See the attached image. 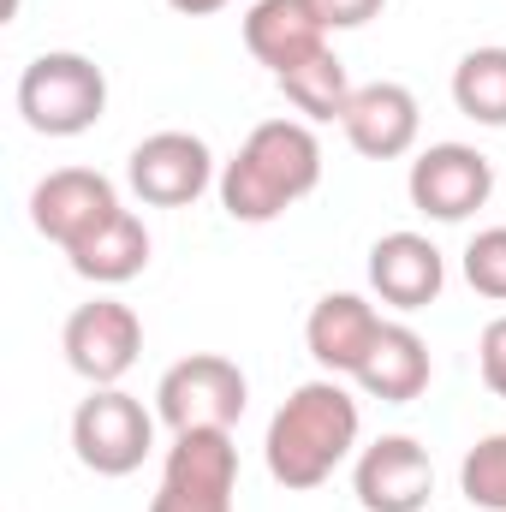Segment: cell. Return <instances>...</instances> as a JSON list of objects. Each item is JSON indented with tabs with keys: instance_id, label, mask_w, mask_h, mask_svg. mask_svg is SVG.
I'll use <instances>...</instances> for the list:
<instances>
[{
	"instance_id": "cell-1",
	"label": "cell",
	"mask_w": 506,
	"mask_h": 512,
	"mask_svg": "<svg viewBox=\"0 0 506 512\" xmlns=\"http://www.w3.org/2000/svg\"><path fill=\"white\" fill-rule=\"evenodd\" d=\"M352 447H358V399L340 387V376H322V382L292 387V399L268 417L262 459L280 489L304 495V489H322Z\"/></svg>"
},
{
	"instance_id": "cell-19",
	"label": "cell",
	"mask_w": 506,
	"mask_h": 512,
	"mask_svg": "<svg viewBox=\"0 0 506 512\" xmlns=\"http://www.w3.org/2000/svg\"><path fill=\"white\" fill-rule=\"evenodd\" d=\"M453 108L477 126H506V48H471L453 66Z\"/></svg>"
},
{
	"instance_id": "cell-8",
	"label": "cell",
	"mask_w": 506,
	"mask_h": 512,
	"mask_svg": "<svg viewBox=\"0 0 506 512\" xmlns=\"http://www.w3.org/2000/svg\"><path fill=\"white\" fill-rule=\"evenodd\" d=\"M411 209H423L429 221H471L489 197H495V161L471 143H429L411 161Z\"/></svg>"
},
{
	"instance_id": "cell-3",
	"label": "cell",
	"mask_w": 506,
	"mask_h": 512,
	"mask_svg": "<svg viewBox=\"0 0 506 512\" xmlns=\"http://www.w3.org/2000/svg\"><path fill=\"white\" fill-rule=\"evenodd\" d=\"M18 114L36 137H78L108 114V78L90 54H36L18 72Z\"/></svg>"
},
{
	"instance_id": "cell-15",
	"label": "cell",
	"mask_w": 506,
	"mask_h": 512,
	"mask_svg": "<svg viewBox=\"0 0 506 512\" xmlns=\"http://www.w3.org/2000/svg\"><path fill=\"white\" fill-rule=\"evenodd\" d=\"M370 286L393 310H423L447 286V256L435 251L423 233H381L370 245Z\"/></svg>"
},
{
	"instance_id": "cell-17",
	"label": "cell",
	"mask_w": 506,
	"mask_h": 512,
	"mask_svg": "<svg viewBox=\"0 0 506 512\" xmlns=\"http://www.w3.org/2000/svg\"><path fill=\"white\" fill-rule=\"evenodd\" d=\"M66 262H72V274H84L96 286H126V280H137L149 268V227L131 209H120L102 233H90L84 245H72Z\"/></svg>"
},
{
	"instance_id": "cell-2",
	"label": "cell",
	"mask_w": 506,
	"mask_h": 512,
	"mask_svg": "<svg viewBox=\"0 0 506 512\" xmlns=\"http://www.w3.org/2000/svg\"><path fill=\"white\" fill-rule=\"evenodd\" d=\"M322 185V143L304 120H262L221 167V209L245 227H262L304 203Z\"/></svg>"
},
{
	"instance_id": "cell-16",
	"label": "cell",
	"mask_w": 506,
	"mask_h": 512,
	"mask_svg": "<svg viewBox=\"0 0 506 512\" xmlns=\"http://www.w3.org/2000/svg\"><path fill=\"white\" fill-rule=\"evenodd\" d=\"M429 340L417 334V328H405V322H387L376 340V352L364 358V370L352 376V382L364 387L370 399H387V405H411L423 387H429Z\"/></svg>"
},
{
	"instance_id": "cell-4",
	"label": "cell",
	"mask_w": 506,
	"mask_h": 512,
	"mask_svg": "<svg viewBox=\"0 0 506 512\" xmlns=\"http://www.w3.org/2000/svg\"><path fill=\"white\" fill-rule=\"evenodd\" d=\"M72 453L96 477H131L155 453V417L126 387H90L72 411Z\"/></svg>"
},
{
	"instance_id": "cell-10",
	"label": "cell",
	"mask_w": 506,
	"mask_h": 512,
	"mask_svg": "<svg viewBox=\"0 0 506 512\" xmlns=\"http://www.w3.org/2000/svg\"><path fill=\"white\" fill-rule=\"evenodd\" d=\"M114 215H120V191H114V179L96 173V167H60V173H48V179L30 191V221H36V233L54 239L60 251L84 245V239L102 233Z\"/></svg>"
},
{
	"instance_id": "cell-13",
	"label": "cell",
	"mask_w": 506,
	"mask_h": 512,
	"mask_svg": "<svg viewBox=\"0 0 506 512\" xmlns=\"http://www.w3.org/2000/svg\"><path fill=\"white\" fill-rule=\"evenodd\" d=\"M346 137H352V149L358 155H370V161H399V155H411V143H417V131H423V114H417V96L405 90V84H358L352 90V102H346Z\"/></svg>"
},
{
	"instance_id": "cell-22",
	"label": "cell",
	"mask_w": 506,
	"mask_h": 512,
	"mask_svg": "<svg viewBox=\"0 0 506 512\" xmlns=\"http://www.w3.org/2000/svg\"><path fill=\"white\" fill-rule=\"evenodd\" d=\"M310 6H316V18H322L328 30H358V24L381 18L387 0H310Z\"/></svg>"
},
{
	"instance_id": "cell-20",
	"label": "cell",
	"mask_w": 506,
	"mask_h": 512,
	"mask_svg": "<svg viewBox=\"0 0 506 512\" xmlns=\"http://www.w3.org/2000/svg\"><path fill=\"white\" fill-rule=\"evenodd\" d=\"M459 489H465L471 507L506 512V429L501 435H483V441L465 453V465H459Z\"/></svg>"
},
{
	"instance_id": "cell-24",
	"label": "cell",
	"mask_w": 506,
	"mask_h": 512,
	"mask_svg": "<svg viewBox=\"0 0 506 512\" xmlns=\"http://www.w3.org/2000/svg\"><path fill=\"white\" fill-rule=\"evenodd\" d=\"M173 12H185V18H209V12H221L227 0H167Z\"/></svg>"
},
{
	"instance_id": "cell-14",
	"label": "cell",
	"mask_w": 506,
	"mask_h": 512,
	"mask_svg": "<svg viewBox=\"0 0 506 512\" xmlns=\"http://www.w3.org/2000/svg\"><path fill=\"white\" fill-rule=\"evenodd\" d=\"M245 48L256 54V66L286 78L328 48V24L316 18L310 0H256L245 12Z\"/></svg>"
},
{
	"instance_id": "cell-6",
	"label": "cell",
	"mask_w": 506,
	"mask_h": 512,
	"mask_svg": "<svg viewBox=\"0 0 506 512\" xmlns=\"http://www.w3.org/2000/svg\"><path fill=\"white\" fill-rule=\"evenodd\" d=\"M245 399H251V382L233 358L221 352H191L179 358L161 387H155V417L185 435V429H233L245 417Z\"/></svg>"
},
{
	"instance_id": "cell-11",
	"label": "cell",
	"mask_w": 506,
	"mask_h": 512,
	"mask_svg": "<svg viewBox=\"0 0 506 512\" xmlns=\"http://www.w3.org/2000/svg\"><path fill=\"white\" fill-rule=\"evenodd\" d=\"M352 489H358V507L364 512H423L429 495H435V465H429L423 441L381 435V441H370L358 453Z\"/></svg>"
},
{
	"instance_id": "cell-23",
	"label": "cell",
	"mask_w": 506,
	"mask_h": 512,
	"mask_svg": "<svg viewBox=\"0 0 506 512\" xmlns=\"http://www.w3.org/2000/svg\"><path fill=\"white\" fill-rule=\"evenodd\" d=\"M477 358H483V382H489V387L506 399V316H495V322L483 328V340H477Z\"/></svg>"
},
{
	"instance_id": "cell-7",
	"label": "cell",
	"mask_w": 506,
	"mask_h": 512,
	"mask_svg": "<svg viewBox=\"0 0 506 512\" xmlns=\"http://www.w3.org/2000/svg\"><path fill=\"white\" fill-rule=\"evenodd\" d=\"M60 352L90 387H120L137 364V352H143V322L120 298H90L66 316Z\"/></svg>"
},
{
	"instance_id": "cell-9",
	"label": "cell",
	"mask_w": 506,
	"mask_h": 512,
	"mask_svg": "<svg viewBox=\"0 0 506 512\" xmlns=\"http://www.w3.org/2000/svg\"><path fill=\"white\" fill-rule=\"evenodd\" d=\"M126 179L149 209H185L215 185V155L197 131H155L131 149Z\"/></svg>"
},
{
	"instance_id": "cell-18",
	"label": "cell",
	"mask_w": 506,
	"mask_h": 512,
	"mask_svg": "<svg viewBox=\"0 0 506 512\" xmlns=\"http://www.w3.org/2000/svg\"><path fill=\"white\" fill-rule=\"evenodd\" d=\"M280 90H286V102L304 114V120H346V102H352V78H346V66H340V54L334 48H322L316 60H304L298 72H286V78H274Z\"/></svg>"
},
{
	"instance_id": "cell-5",
	"label": "cell",
	"mask_w": 506,
	"mask_h": 512,
	"mask_svg": "<svg viewBox=\"0 0 506 512\" xmlns=\"http://www.w3.org/2000/svg\"><path fill=\"white\" fill-rule=\"evenodd\" d=\"M233 495H239L233 429H185L167 447L161 489L149 512H233Z\"/></svg>"
},
{
	"instance_id": "cell-12",
	"label": "cell",
	"mask_w": 506,
	"mask_h": 512,
	"mask_svg": "<svg viewBox=\"0 0 506 512\" xmlns=\"http://www.w3.org/2000/svg\"><path fill=\"white\" fill-rule=\"evenodd\" d=\"M381 328H387V322L376 316L370 298H358V292H328V298H316V310H310V322H304V346H310V358H316L328 376H358L364 358L376 352Z\"/></svg>"
},
{
	"instance_id": "cell-21",
	"label": "cell",
	"mask_w": 506,
	"mask_h": 512,
	"mask_svg": "<svg viewBox=\"0 0 506 512\" xmlns=\"http://www.w3.org/2000/svg\"><path fill=\"white\" fill-rule=\"evenodd\" d=\"M465 280H471V292L506 304V227H483L465 245Z\"/></svg>"
}]
</instances>
